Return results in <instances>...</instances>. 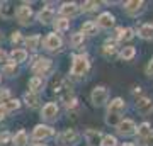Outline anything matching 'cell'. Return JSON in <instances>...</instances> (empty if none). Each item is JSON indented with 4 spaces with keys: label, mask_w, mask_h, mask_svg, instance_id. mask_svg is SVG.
<instances>
[{
    "label": "cell",
    "mask_w": 153,
    "mask_h": 146,
    "mask_svg": "<svg viewBox=\"0 0 153 146\" xmlns=\"http://www.w3.org/2000/svg\"><path fill=\"white\" fill-rule=\"evenodd\" d=\"M145 146H153V134H150L148 138H145Z\"/></svg>",
    "instance_id": "cell-40"
},
{
    "label": "cell",
    "mask_w": 153,
    "mask_h": 146,
    "mask_svg": "<svg viewBox=\"0 0 153 146\" xmlns=\"http://www.w3.org/2000/svg\"><path fill=\"white\" fill-rule=\"evenodd\" d=\"M116 39L117 41H129V39H133V36H134V31L133 29H129V27H117V31H116Z\"/></svg>",
    "instance_id": "cell-20"
},
{
    "label": "cell",
    "mask_w": 153,
    "mask_h": 146,
    "mask_svg": "<svg viewBox=\"0 0 153 146\" xmlns=\"http://www.w3.org/2000/svg\"><path fill=\"white\" fill-rule=\"evenodd\" d=\"M34 146H48L46 143H34Z\"/></svg>",
    "instance_id": "cell-43"
},
{
    "label": "cell",
    "mask_w": 153,
    "mask_h": 146,
    "mask_svg": "<svg viewBox=\"0 0 153 146\" xmlns=\"http://www.w3.org/2000/svg\"><path fill=\"white\" fill-rule=\"evenodd\" d=\"M124 10L129 14V16H138L145 10V2L141 0H131V2H126L124 4Z\"/></svg>",
    "instance_id": "cell-11"
},
{
    "label": "cell",
    "mask_w": 153,
    "mask_h": 146,
    "mask_svg": "<svg viewBox=\"0 0 153 146\" xmlns=\"http://www.w3.org/2000/svg\"><path fill=\"white\" fill-rule=\"evenodd\" d=\"M0 82H2V75H0Z\"/></svg>",
    "instance_id": "cell-46"
},
{
    "label": "cell",
    "mask_w": 153,
    "mask_h": 146,
    "mask_svg": "<svg viewBox=\"0 0 153 146\" xmlns=\"http://www.w3.org/2000/svg\"><path fill=\"white\" fill-rule=\"evenodd\" d=\"M99 7H100V4H99V2H92V0H88V2H83L80 9H82L83 12H95Z\"/></svg>",
    "instance_id": "cell-33"
},
{
    "label": "cell",
    "mask_w": 153,
    "mask_h": 146,
    "mask_svg": "<svg viewBox=\"0 0 153 146\" xmlns=\"http://www.w3.org/2000/svg\"><path fill=\"white\" fill-rule=\"evenodd\" d=\"M138 36L141 39H153V26L152 24H141L138 27Z\"/></svg>",
    "instance_id": "cell-21"
},
{
    "label": "cell",
    "mask_w": 153,
    "mask_h": 146,
    "mask_svg": "<svg viewBox=\"0 0 153 146\" xmlns=\"http://www.w3.org/2000/svg\"><path fill=\"white\" fill-rule=\"evenodd\" d=\"M78 9L80 7L76 5L75 2H65V4H61L60 7V14L65 19H70V17H75L76 14H78Z\"/></svg>",
    "instance_id": "cell-12"
},
{
    "label": "cell",
    "mask_w": 153,
    "mask_h": 146,
    "mask_svg": "<svg viewBox=\"0 0 153 146\" xmlns=\"http://www.w3.org/2000/svg\"><path fill=\"white\" fill-rule=\"evenodd\" d=\"M24 100H26V104H27V107H31V109L39 107V102H41L39 93H34V92H26L24 93Z\"/></svg>",
    "instance_id": "cell-19"
},
{
    "label": "cell",
    "mask_w": 153,
    "mask_h": 146,
    "mask_svg": "<svg viewBox=\"0 0 153 146\" xmlns=\"http://www.w3.org/2000/svg\"><path fill=\"white\" fill-rule=\"evenodd\" d=\"M51 70V60L49 58H38V61H34L33 65V71H34V76H39V75H46L48 71Z\"/></svg>",
    "instance_id": "cell-7"
},
{
    "label": "cell",
    "mask_w": 153,
    "mask_h": 146,
    "mask_svg": "<svg viewBox=\"0 0 153 146\" xmlns=\"http://www.w3.org/2000/svg\"><path fill=\"white\" fill-rule=\"evenodd\" d=\"M136 109L141 116H148L153 110V100L148 97H141L136 100Z\"/></svg>",
    "instance_id": "cell-13"
},
{
    "label": "cell",
    "mask_w": 153,
    "mask_h": 146,
    "mask_svg": "<svg viewBox=\"0 0 153 146\" xmlns=\"http://www.w3.org/2000/svg\"><path fill=\"white\" fill-rule=\"evenodd\" d=\"M146 75L148 76H153V58L148 61V65H146Z\"/></svg>",
    "instance_id": "cell-39"
},
{
    "label": "cell",
    "mask_w": 153,
    "mask_h": 146,
    "mask_svg": "<svg viewBox=\"0 0 153 146\" xmlns=\"http://www.w3.org/2000/svg\"><path fill=\"white\" fill-rule=\"evenodd\" d=\"M9 99H10V92H9V90H2V92H0V102L2 104L5 102V100H9Z\"/></svg>",
    "instance_id": "cell-38"
},
{
    "label": "cell",
    "mask_w": 153,
    "mask_h": 146,
    "mask_svg": "<svg viewBox=\"0 0 153 146\" xmlns=\"http://www.w3.org/2000/svg\"><path fill=\"white\" fill-rule=\"evenodd\" d=\"M100 146H117V139H116V136H102V143Z\"/></svg>",
    "instance_id": "cell-35"
},
{
    "label": "cell",
    "mask_w": 153,
    "mask_h": 146,
    "mask_svg": "<svg viewBox=\"0 0 153 146\" xmlns=\"http://www.w3.org/2000/svg\"><path fill=\"white\" fill-rule=\"evenodd\" d=\"M136 129H138V136H141L143 139L152 134V126H150V122H143V124L140 126V127H136Z\"/></svg>",
    "instance_id": "cell-32"
},
{
    "label": "cell",
    "mask_w": 153,
    "mask_h": 146,
    "mask_svg": "<svg viewBox=\"0 0 153 146\" xmlns=\"http://www.w3.org/2000/svg\"><path fill=\"white\" fill-rule=\"evenodd\" d=\"M39 41H41V36L39 34H33V36H27L24 39V44H26V48H29V51H36L39 46Z\"/></svg>",
    "instance_id": "cell-24"
},
{
    "label": "cell",
    "mask_w": 153,
    "mask_h": 146,
    "mask_svg": "<svg viewBox=\"0 0 153 146\" xmlns=\"http://www.w3.org/2000/svg\"><path fill=\"white\" fill-rule=\"evenodd\" d=\"M12 139V134L9 131H4V133H0V145H7L9 141Z\"/></svg>",
    "instance_id": "cell-37"
},
{
    "label": "cell",
    "mask_w": 153,
    "mask_h": 146,
    "mask_svg": "<svg viewBox=\"0 0 153 146\" xmlns=\"http://www.w3.org/2000/svg\"><path fill=\"white\" fill-rule=\"evenodd\" d=\"M0 41H2V34H0Z\"/></svg>",
    "instance_id": "cell-45"
},
{
    "label": "cell",
    "mask_w": 153,
    "mask_h": 146,
    "mask_svg": "<svg viewBox=\"0 0 153 146\" xmlns=\"http://www.w3.org/2000/svg\"><path fill=\"white\" fill-rule=\"evenodd\" d=\"M12 139H14V145L16 146H27V143H29V138H27V134H26L24 129L17 131L16 134L12 136Z\"/></svg>",
    "instance_id": "cell-23"
},
{
    "label": "cell",
    "mask_w": 153,
    "mask_h": 146,
    "mask_svg": "<svg viewBox=\"0 0 153 146\" xmlns=\"http://www.w3.org/2000/svg\"><path fill=\"white\" fill-rule=\"evenodd\" d=\"M2 71H4L5 75H9V76L16 75V73H17V65H16V63H7V65L2 66Z\"/></svg>",
    "instance_id": "cell-34"
},
{
    "label": "cell",
    "mask_w": 153,
    "mask_h": 146,
    "mask_svg": "<svg viewBox=\"0 0 153 146\" xmlns=\"http://www.w3.org/2000/svg\"><path fill=\"white\" fill-rule=\"evenodd\" d=\"M5 116H7V110H5V109H4V105H0V121L4 119Z\"/></svg>",
    "instance_id": "cell-41"
},
{
    "label": "cell",
    "mask_w": 153,
    "mask_h": 146,
    "mask_svg": "<svg viewBox=\"0 0 153 146\" xmlns=\"http://www.w3.org/2000/svg\"><path fill=\"white\" fill-rule=\"evenodd\" d=\"M53 92L58 95V99H60L68 109H73L76 105V99L73 97V92H71L70 85H68V82H66L65 78H61V76L56 78L55 83H53Z\"/></svg>",
    "instance_id": "cell-1"
},
{
    "label": "cell",
    "mask_w": 153,
    "mask_h": 146,
    "mask_svg": "<svg viewBox=\"0 0 153 146\" xmlns=\"http://www.w3.org/2000/svg\"><path fill=\"white\" fill-rule=\"evenodd\" d=\"M116 127H117V133L121 136H131L136 133V124L131 119H121V122Z\"/></svg>",
    "instance_id": "cell-9"
},
{
    "label": "cell",
    "mask_w": 153,
    "mask_h": 146,
    "mask_svg": "<svg viewBox=\"0 0 153 146\" xmlns=\"http://www.w3.org/2000/svg\"><path fill=\"white\" fill-rule=\"evenodd\" d=\"M121 146H134V145H131V143H124V145H121Z\"/></svg>",
    "instance_id": "cell-44"
},
{
    "label": "cell",
    "mask_w": 153,
    "mask_h": 146,
    "mask_svg": "<svg viewBox=\"0 0 153 146\" xmlns=\"http://www.w3.org/2000/svg\"><path fill=\"white\" fill-rule=\"evenodd\" d=\"M124 112V100L119 97L112 99L107 105V114H105V122L109 126H117L121 122V114Z\"/></svg>",
    "instance_id": "cell-2"
},
{
    "label": "cell",
    "mask_w": 153,
    "mask_h": 146,
    "mask_svg": "<svg viewBox=\"0 0 153 146\" xmlns=\"http://www.w3.org/2000/svg\"><path fill=\"white\" fill-rule=\"evenodd\" d=\"M53 134H55L53 127H49V126H46V124H38L33 131L34 139H46V138H49V136H53Z\"/></svg>",
    "instance_id": "cell-10"
},
{
    "label": "cell",
    "mask_w": 153,
    "mask_h": 146,
    "mask_svg": "<svg viewBox=\"0 0 153 146\" xmlns=\"http://www.w3.org/2000/svg\"><path fill=\"white\" fill-rule=\"evenodd\" d=\"M29 92H34V93H38L41 88H43V85H44V82H43V78L41 76H33L31 80H29Z\"/></svg>",
    "instance_id": "cell-25"
},
{
    "label": "cell",
    "mask_w": 153,
    "mask_h": 146,
    "mask_svg": "<svg viewBox=\"0 0 153 146\" xmlns=\"http://www.w3.org/2000/svg\"><path fill=\"white\" fill-rule=\"evenodd\" d=\"M9 56H10V61H12V63H16V65H17V63H24V61L27 60V49L14 48Z\"/></svg>",
    "instance_id": "cell-17"
},
{
    "label": "cell",
    "mask_w": 153,
    "mask_h": 146,
    "mask_svg": "<svg viewBox=\"0 0 153 146\" xmlns=\"http://www.w3.org/2000/svg\"><path fill=\"white\" fill-rule=\"evenodd\" d=\"M61 141L63 143H70V145H76L80 141V134L75 129H65L61 134Z\"/></svg>",
    "instance_id": "cell-18"
},
{
    "label": "cell",
    "mask_w": 153,
    "mask_h": 146,
    "mask_svg": "<svg viewBox=\"0 0 153 146\" xmlns=\"http://www.w3.org/2000/svg\"><path fill=\"white\" fill-rule=\"evenodd\" d=\"M80 33H82L83 36H94V34H97V24L92 22V21L83 22L82 27H80Z\"/></svg>",
    "instance_id": "cell-22"
},
{
    "label": "cell",
    "mask_w": 153,
    "mask_h": 146,
    "mask_svg": "<svg viewBox=\"0 0 153 146\" xmlns=\"http://www.w3.org/2000/svg\"><path fill=\"white\" fill-rule=\"evenodd\" d=\"M114 16L111 14V12H104V14H100L97 19V26L102 27V29H109V27L114 26Z\"/></svg>",
    "instance_id": "cell-16"
},
{
    "label": "cell",
    "mask_w": 153,
    "mask_h": 146,
    "mask_svg": "<svg viewBox=\"0 0 153 146\" xmlns=\"http://www.w3.org/2000/svg\"><path fill=\"white\" fill-rule=\"evenodd\" d=\"M83 41H85V36H83L82 33H75V34H71V39H70L71 48H80V46L83 44Z\"/></svg>",
    "instance_id": "cell-31"
},
{
    "label": "cell",
    "mask_w": 153,
    "mask_h": 146,
    "mask_svg": "<svg viewBox=\"0 0 153 146\" xmlns=\"http://www.w3.org/2000/svg\"><path fill=\"white\" fill-rule=\"evenodd\" d=\"M0 105H4V109H5L7 112H14V110H17V109L21 107V102L17 100V99H9V100H5L4 104H0Z\"/></svg>",
    "instance_id": "cell-29"
},
{
    "label": "cell",
    "mask_w": 153,
    "mask_h": 146,
    "mask_svg": "<svg viewBox=\"0 0 153 146\" xmlns=\"http://www.w3.org/2000/svg\"><path fill=\"white\" fill-rule=\"evenodd\" d=\"M10 43L14 44V46H19V44H22L24 43V38H22V34L21 33H12V36H10Z\"/></svg>",
    "instance_id": "cell-36"
},
{
    "label": "cell",
    "mask_w": 153,
    "mask_h": 146,
    "mask_svg": "<svg viewBox=\"0 0 153 146\" xmlns=\"http://www.w3.org/2000/svg\"><path fill=\"white\" fill-rule=\"evenodd\" d=\"M102 53H104L105 58H111V60H112V58L117 56V48H116L114 43H109V41H107V43L104 44V48H102Z\"/></svg>",
    "instance_id": "cell-26"
},
{
    "label": "cell",
    "mask_w": 153,
    "mask_h": 146,
    "mask_svg": "<svg viewBox=\"0 0 153 146\" xmlns=\"http://www.w3.org/2000/svg\"><path fill=\"white\" fill-rule=\"evenodd\" d=\"M107 97H109V92H107V88L102 85L95 87L90 93V99H92V104L95 107H100V105H104L107 102Z\"/></svg>",
    "instance_id": "cell-4"
},
{
    "label": "cell",
    "mask_w": 153,
    "mask_h": 146,
    "mask_svg": "<svg viewBox=\"0 0 153 146\" xmlns=\"http://www.w3.org/2000/svg\"><path fill=\"white\" fill-rule=\"evenodd\" d=\"M134 54H136V49L133 48V46H126V48H123V51H121V58L124 61H129L134 58Z\"/></svg>",
    "instance_id": "cell-30"
},
{
    "label": "cell",
    "mask_w": 153,
    "mask_h": 146,
    "mask_svg": "<svg viewBox=\"0 0 153 146\" xmlns=\"http://www.w3.org/2000/svg\"><path fill=\"white\" fill-rule=\"evenodd\" d=\"M38 21L41 24H51V22L55 21V10L49 9V7H43L38 12Z\"/></svg>",
    "instance_id": "cell-14"
},
{
    "label": "cell",
    "mask_w": 153,
    "mask_h": 146,
    "mask_svg": "<svg viewBox=\"0 0 153 146\" xmlns=\"http://www.w3.org/2000/svg\"><path fill=\"white\" fill-rule=\"evenodd\" d=\"M16 19H17V22H19V24H22V26H27L29 22H31V19H33V9H31L29 5L17 7Z\"/></svg>",
    "instance_id": "cell-6"
},
{
    "label": "cell",
    "mask_w": 153,
    "mask_h": 146,
    "mask_svg": "<svg viewBox=\"0 0 153 146\" xmlns=\"http://www.w3.org/2000/svg\"><path fill=\"white\" fill-rule=\"evenodd\" d=\"M58 112H60L58 105H56L55 102H48L46 105H43V109H41V117H43L44 121H56Z\"/></svg>",
    "instance_id": "cell-8"
},
{
    "label": "cell",
    "mask_w": 153,
    "mask_h": 146,
    "mask_svg": "<svg viewBox=\"0 0 153 146\" xmlns=\"http://www.w3.org/2000/svg\"><path fill=\"white\" fill-rule=\"evenodd\" d=\"M43 46H44V49H48V51H60L61 46H63V41H61V38L56 33H51L44 38Z\"/></svg>",
    "instance_id": "cell-5"
},
{
    "label": "cell",
    "mask_w": 153,
    "mask_h": 146,
    "mask_svg": "<svg viewBox=\"0 0 153 146\" xmlns=\"http://www.w3.org/2000/svg\"><path fill=\"white\" fill-rule=\"evenodd\" d=\"M88 70H90V61H88L85 54H78V56L73 58L71 70H70V73L73 76H85Z\"/></svg>",
    "instance_id": "cell-3"
},
{
    "label": "cell",
    "mask_w": 153,
    "mask_h": 146,
    "mask_svg": "<svg viewBox=\"0 0 153 146\" xmlns=\"http://www.w3.org/2000/svg\"><path fill=\"white\" fill-rule=\"evenodd\" d=\"M0 16L4 17V19H10V17L16 16V9L10 4H2V7H0Z\"/></svg>",
    "instance_id": "cell-28"
},
{
    "label": "cell",
    "mask_w": 153,
    "mask_h": 146,
    "mask_svg": "<svg viewBox=\"0 0 153 146\" xmlns=\"http://www.w3.org/2000/svg\"><path fill=\"white\" fill-rule=\"evenodd\" d=\"M5 60H7V53L4 51V49H0V63H2V61H5Z\"/></svg>",
    "instance_id": "cell-42"
},
{
    "label": "cell",
    "mask_w": 153,
    "mask_h": 146,
    "mask_svg": "<svg viewBox=\"0 0 153 146\" xmlns=\"http://www.w3.org/2000/svg\"><path fill=\"white\" fill-rule=\"evenodd\" d=\"M85 139L90 146H100L102 143V134L95 129H87L85 131Z\"/></svg>",
    "instance_id": "cell-15"
},
{
    "label": "cell",
    "mask_w": 153,
    "mask_h": 146,
    "mask_svg": "<svg viewBox=\"0 0 153 146\" xmlns=\"http://www.w3.org/2000/svg\"><path fill=\"white\" fill-rule=\"evenodd\" d=\"M53 26H55L56 31L63 33V31H68V29H70V21L65 19V17H58L56 21H53Z\"/></svg>",
    "instance_id": "cell-27"
}]
</instances>
